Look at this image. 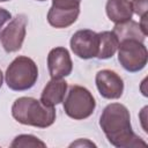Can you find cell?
<instances>
[{"label":"cell","mask_w":148,"mask_h":148,"mask_svg":"<svg viewBox=\"0 0 148 148\" xmlns=\"http://www.w3.org/2000/svg\"><path fill=\"white\" fill-rule=\"evenodd\" d=\"M99 126L108 141L117 148H131L147 145L133 132L130 111L124 104L111 103L106 105L99 117Z\"/></svg>","instance_id":"1"},{"label":"cell","mask_w":148,"mask_h":148,"mask_svg":"<svg viewBox=\"0 0 148 148\" xmlns=\"http://www.w3.org/2000/svg\"><path fill=\"white\" fill-rule=\"evenodd\" d=\"M12 116L23 125L38 128L50 127L57 117L54 106L45 105L34 97H18L12 105Z\"/></svg>","instance_id":"2"},{"label":"cell","mask_w":148,"mask_h":148,"mask_svg":"<svg viewBox=\"0 0 148 148\" xmlns=\"http://www.w3.org/2000/svg\"><path fill=\"white\" fill-rule=\"evenodd\" d=\"M38 79V68L36 62L25 56L16 57L7 67L5 80L9 89L14 91H24L35 86Z\"/></svg>","instance_id":"3"},{"label":"cell","mask_w":148,"mask_h":148,"mask_svg":"<svg viewBox=\"0 0 148 148\" xmlns=\"http://www.w3.org/2000/svg\"><path fill=\"white\" fill-rule=\"evenodd\" d=\"M66 114L75 120L89 118L96 108V101L92 94L82 86H71L66 97L62 101Z\"/></svg>","instance_id":"4"},{"label":"cell","mask_w":148,"mask_h":148,"mask_svg":"<svg viewBox=\"0 0 148 148\" xmlns=\"http://www.w3.org/2000/svg\"><path fill=\"white\" fill-rule=\"evenodd\" d=\"M118 61L130 73L143 69L148 61V51L143 42L136 39H124L118 45Z\"/></svg>","instance_id":"5"},{"label":"cell","mask_w":148,"mask_h":148,"mask_svg":"<svg viewBox=\"0 0 148 148\" xmlns=\"http://www.w3.org/2000/svg\"><path fill=\"white\" fill-rule=\"evenodd\" d=\"M81 0H52L47 22L57 29L68 28L79 17Z\"/></svg>","instance_id":"6"},{"label":"cell","mask_w":148,"mask_h":148,"mask_svg":"<svg viewBox=\"0 0 148 148\" xmlns=\"http://www.w3.org/2000/svg\"><path fill=\"white\" fill-rule=\"evenodd\" d=\"M27 15L17 14L0 32V42L6 52H16L22 47L27 34Z\"/></svg>","instance_id":"7"},{"label":"cell","mask_w":148,"mask_h":148,"mask_svg":"<svg viewBox=\"0 0 148 148\" xmlns=\"http://www.w3.org/2000/svg\"><path fill=\"white\" fill-rule=\"evenodd\" d=\"M69 44L73 53L79 58H96L98 53V32L90 29L77 30L72 36Z\"/></svg>","instance_id":"8"},{"label":"cell","mask_w":148,"mask_h":148,"mask_svg":"<svg viewBox=\"0 0 148 148\" xmlns=\"http://www.w3.org/2000/svg\"><path fill=\"white\" fill-rule=\"evenodd\" d=\"M95 82L102 97L106 99H118L121 97L124 91V81L114 71L102 69L97 72Z\"/></svg>","instance_id":"9"},{"label":"cell","mask_w":148,"mask_h":148,"mask_svg":"<svg viewBox=\"0 0 148 148\" xmlns=\"http://www.w3.org/2000/svg\"><path fill=\"white\" fill-rule=\"evenodd\" d=\"M47 68L51 79H62L68 76L73 69V62L66 47L57 46L47 54Z\"/></svg>","instance_id":"10"},{"label":"cell","mask_w":148,"mask_h":148,"mask_svg":"<svg viewBox=\"0 0 148 148\" xmlns=\"http://www.w3.org/2000/svg\"><path fill=\"white\" fill-rule=\"evenodd\" d=\"M68 84L62 79H51L40 94V102L49 106L60 104L67 92Z\"/></svg>","instance_id":"11"},{"label":"cell","mask_w":148,"mask_h":148,"mask_svg":"<svg viewBox=\"0 0 148 148\" xmlns=\"http://www.w3.org/2000/svg\"><path fill=\"white\" fill-rule=\"evenodd\" d=\"M105 12L110 21L116 24L132 20L133 16V8L130 0H108Z\"/></svg>","instance_id":"12"},{"label":"cell","mask_w":148,"mask_h":148,"mask_svg":"<svg viewBox=\"0 0 148 148\" xmlns=\"http://www.w3.org/2000/svg\"><path fill=\"white\" fill-rule=\"evenodd\" d=\"M112 31L114 32L119 42L124 39H136V40L143 42L145 38L147 37L141 30L140 24L133 20H128L123 23H117L113 27Z\"/></svg>","instance_id":"13"},{"label":"cell","mask_w":148,"mask_h":148,"mask_svg":"<svg viewBox=\"0 0 148 148\" xmlns=\"http://www.w3.org/2000/svg\"><path fill=\"white\" fill-rule=\"evenodd\" d=\"M119 40L113 31L98 32V59H109L114 56L118 50Z\"/></svg>","instance_id":"14"},{"label":"cell","mask_w":148,"mask_h":148,"mask_svg":"<svg viewBox=\"0 0 148 148\" xmlns=\"http://www.w3.org/2000/svg\"><path fill=\"white\" fill-rule=\"evenodd\" d=\"M10 147L13 148H45L46 145L42 140H39L37 136L31 134H20L15 136L13 142L10 143Z\"/></svg>","instance_id":"15"},{"label":"cell","mask_w":148,"mask_h":148,"mask_svg":"<svg viewBox=\"0 0 148 148\" xmlns=\"http://www.w3.org/2000/svg\"><path fill=\"white\" fill-rule=\"evenodd\" d=\"M132 8L133 13H135L138 16H143L148 14V0H132Z\"/></svg>","instance_id":"16"},{"label":"cell","mask_w":148,"mask_h":148,"mask_svg":"<svg viewBox=\"0 0 148 148\" xmlns=\"http://www.w3.org/2000/svg\"><path fill=\"white\" fill-rule=\"evenodd\" d=\"M10 18H12V14L5 8H0V31L5 25V23H7Z\"/></svg>","instance_id":"17"},{"label":"cell","mask_w":148,"mask_h":148,"mask_svg":"<svg viewBox=\"0 0 148 148\" xmlns=\"http://www.w3.org/2000/svg\"><path fill=\"white\" fill-rule=\"evenodd\" d=\"M148 14H146V15H143V16H141L140 18V22H139V24H140V28H141V30L143 31V34L147 36L148 35Z\"/></svg>","instance_id":"18"},{"label":"cell","mask_w":148,"mask_h":148,"mask_svg":"<svg viewBox=\"0 0 148 148\" xmlns=\"http://www.w3.org/2000/svg\"><path fill=\"white\" fill-rule=\"evenodd\" d=\"M77 146H90V147H96L95 143H92V142H90V141H88V140H82V139H80V140H77V141H75V142H73V143L69 145V147H77Z\"/></svg>","instance_id":"19"},{"label":"cell","mask_w":148,"mask_h":148,"mask_svg":"<svg viewBox=\"0 0 148 148\" xmlns=\"http://www.w3.org/2000/svg\"><path fill=\"white\" fill-rule=\"evenodd\" d=\"M2 82H3V74H2V72H1V69H0V88H1V86H2Z\"/></svg>","instance_id":"20"},{"label":"cell","mask_w":148,"mask_h":148,"mask_svg":"<svg viewBox=\"0 0 148 148\" xmlns=\"http://www.w3.org/2000/svg\"><path fill=\"white\" fill-rule=\"evenodd\" d=\"M6 1H10V0H0V2H6Z\"/></svg>","instance_id":"21"},{"label":"cell","mask_w":148,"mask_h":148,"mask_svg":"<svg viewBox=\"0 0 148 148\" xmlns=\"http://www.w3.org/2000/svg\"><path fill=\"white\" fill-rule=\"evenodd\" d=\"M37 1H46V0H37Z\"/></svg>","instance_id":"22"}]
</instances>
